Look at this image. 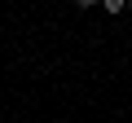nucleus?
Segmentation results:
<instances>
[{"mask_svg": "<svg viewBox=\"0 0 132 123\" xmlns=\"http://www.w3.org/2000/svg\"><path fill=\"white\" fill-rule=\"evenodd\" d=\"M101 5H106V13H123V9H128V0H101Z\"/></svg>", "mask_w": 132, "mask_h": 123, "instance_id": "f257e3e1", "label": "nucleus"}, {"mask_svg": "<svg viewBox=\"0 0 132 123\" xmlns=\"http://www.w3.org/2000/svg\"><path fill=\"white\" fill-rule=\"evenodd\" d=\"M75 5H79V9H93V5H101V0H75Z\"/></svg>", "mask_w": 132, "mask_h": 123, "instance_id": "f03ea898", "label": "nucleus"}]
</instances>
